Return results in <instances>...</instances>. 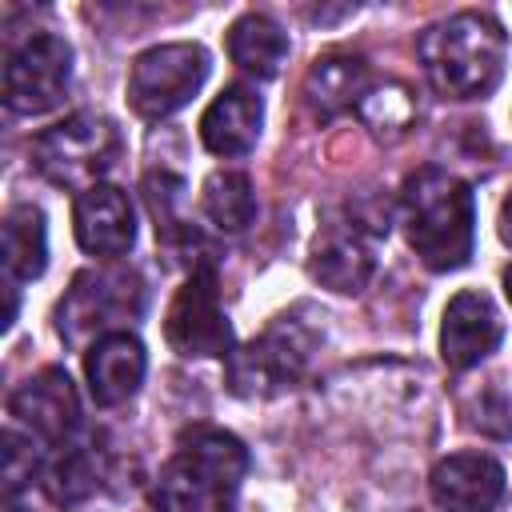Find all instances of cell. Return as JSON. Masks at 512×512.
<instances>
[{"instance_id": "6da1fadb", "label": "cell", "mask_w": 512, "mask_h": 512, "mask_svg": "<svg viewBox=\"0 0 512 512\" xmlns=\"http://www.w3.org/2000/svg\"><path fill=\"white\" fill-rule=\"evenodd\" d=\"M396 216L408 248L432 272H456L468 264L476 244V200L472 188L448 168L424 164L400 184Z\"/></svg>"}, {"instance_id": "7a4b0ae2", "label": "cell", "mask_w": 512, "mask_h": 512, "mask_svg": "<svg viewBox=\"0 0 512 512\" xmlns=\"http://www.w3.org/2000/svg\"><path fill=\"white\" fill-rule=\"evenodd\" d=\"M248 472L244 444L212 424H196L180 436L176 452L152 484L156 512H232Z\"/></svg>"}, {"instance_id": "3957f363", "label": "cell", "mask_w": 512, "mask_h": 512, "mask_svg": "<svg viewBox=\"0 0 512 512\" xmlns=\"http://www.w3.org/2000/svg\"><path fill=\"white\" fill-rule=\"evenodd\" d=\"M504 28L488 12H456L424 28L416 52L432 88L448 100H480L504 76Z\"/></svg>"}, {"instance_id": "277c9868", "label": "cell", "mask_w": 512, "mask_h": 512, "mask_svg": "<svg viewBox=\"0 0 512 512\" xmlns=\"http://www.w3.org/2000/svg\"><path fill=\"white\" fill-rule=\"evenodd\" d=\"M116 156H120V128L96 112L64 116L60 124L44 128L32 140L36 172L56 188H72L76 196L104 184L100 176L116 164Z\"/></svg>"}, {"instance_id": "5b68a950", "label": "cell", "mask_w": 512, "mask_h": 512, "mask_svg": "<svg viewBox=\"0 0 512 512\" xmlns=\"http://www.w3.org/2000/svg\"><path fill=\"white\" fill-rule=\"evenodd\" d=\"M316 340L320 332L308 320H300V312L276 316L256 340L228 352V388L244 400H264L292 388L304 376Z\"/></svg>"}, {"instance_id": "8992f818", "label": "cell", "mask_w": 512, "mask_h": 512, "mask_svg": "<svg viewBox=\"0 0 512 512\" xmlns=\"http://www.w3.org/2000/svg\"><path fill=\"white\" fill-rule=\"evenodd\" d=\"M144 312V284L132 268H88L72 280L56 308V332L64 344L100 340L108 332H124V320Z\"/></svg>"}, {"instance_id": "52a82bcc", "label": "cell", "mask_w": 512, "mask_h": 512, "mask_svg": "<svg viewBox=\"0 0 512 512\" xmlns=\"http://www.w3.org/2000/svg\"><path fill=\"white\" fill-rule=\"evenodd\" d=\"M208 52L192 40L176 44H156L132 60L128 72V104L144 120H164L180 112L208 80Z\"/></svg>"}, {"instance_id": "ba28073f", "label": "cell", "mask_w": 512, "mask_h": 512, "mask_svg": "<svg viewBox=\"0 0 512 512\" xmlns=\"http://www.w3.org/2000/svg\"><path fill=\"white\" fill-rule=\"evenodd\" d=\"M388 236V216L348 208L316 232L308 272L332 292H364L376 272V248Z\"/></svg>"}, {"instance_id": "9c48e42d", "label": "cell", "mask_w": 512, "mask_h": 512, "mask_svg": "<svg viewBox=\"0 0 512 512\" xmlns=\"http://www.w3.org/2000/svg\"><path fill=\"white\" fill-rule=\"evenodd\" d=\"M164 340L180 356H224L232 352V324L220 308L216 268L212 260H196L188 280L176 288L168 316H164Z\"/></svg>"}, {"instance_id": "30bf717a", "label": "cell", "mask_w": 512, "mask_h": 512, "mask_svg": "<svg viewBox=\"0 0 512 512\" xmlns=\"http://www.w3.org/2000/svg\"><path fill=\"white\" fill-rule=\"evenodd\" d=\"M72 84V44L56 32H36L8 52L4 64V104L16 116L52 112Z\"/></svg>"}, {"instance_id": "8fae6325", "label": "cell", "mask_w": 512, "mask_h": 512, "mask_svg": "<svg viewBox=\"0 0 512 512\" xmlns=\"http://www.w3.org/2000/svg\"><path fill=\"white\" fill-rule=\"evenodd\" d=\"M8 412L44 448H64L80 428V400L64 368H40L36 376H28L8 396Z\"/></svg>"}, {"instance_id": "7c38bea8", "label": "cell", "mask_w": 512, "mask_h": 512, "mask_svg": "<svg viewBox=\"0 0 512 512\" xmlns=\"http://www.w3.org/2000/svg\"><path fill=\"white\" fill-rule=\"evenodd\" d=\"M504 340V320L492 304L488 292H456L444 308V324H440V356L452 372H464L472 364H480L484 356H492Z\"/></svg>"}, {"instance_id": "4fadbf2b", "label": "cell", "mask_w": 512, "mask_h": 512, "mask_svg": "<svg viewBox=\"0 0 512 512\" xmlns=\"http://www.w3.org/2000/svg\"><path fill=\"white\" fill-rule=\"evenodd\" d=\"M72 232L88 256H104V260L124 256L136 240V212L128 192L116 184H96L80 192L72 208Z\"/></svg>"}, {"instance_id": "5bb4252c", "label": "cell", "mask_w": 512, "mask_h": 512, "mask_svg": "<svg viewBox=\"0 0 512 512\" xmlns=\"http://www.w3.org/2000/svg\"><path fill=\"white\" fill-rule=\"evenodd\" d=\"M504 480L500 460L484 452H456L432 468L428 492L444 512H492L504 496Z\"/></svg>"}, {"instance_id": "9a60e30c", "label": "cell", "mask_w": 512, "mask_h": 512, "mask_svg": "<svg viewBox=\"0 0 512 512\" xmlns=\"http://www.w3.org/2000/svg\"><path fill=\"white\" fill-rule=\"evenodd\" d=\"M144 372H148V352L140 344L136 332H108L100 340L88 344L84 352V376H88V392L100 408H112V404H124L140 384H144Z\"/></svg>"}, {"instance_id": "2e32d148", "label": "cell", "mask_w": 512, "mask_h": 512, "mask_svg": "<svg viewBox=\"0 0 512 512\" xmlns=\"http://www.w3.org/2000/svg\"><path fill=\"white\" fill-rule=\"evenodd\" d=\"M264 124V100L248 84H228L200 116V140L212 156H244L256 148Z\"/></svg>"}, {"instance_id": "e0dca14e", "label": "cell", "mask_w": 512, "mask_h": 512, "mask_svg": "<svg viewBox=\"0 0 512 512\" xmlns=\"http://www.w3.org/2000/svg\"><path fill=\"white\" fill-rule=\"evenodd\" d=\"M368 88H372L368 60L364 56H352V52H328L304 76L308 108L316 116H324V120H332V116H340L348 108H360V100L368 96Z\"/></svg>"}, {"instance_id": "ac0fdd59", "label": "cell", "mask_w": 512, "mask_h": 512, "mask_svg": "<svg viewBox=\"0 0 512 512\" xmlns=\"http://www.w3.org/2000/svg\"><path fill=\"white\" fill-rule=\"evenodd\" d=\"M228 56L240 72L256 80H272L288 56V36L272 16L248 12L228 28Z\"/></svg>"}, {"instance_id": "d6986e66", "label": "cell", "mask_w": 512, "mask_h": 512, "mask_svg": "<svg viewBox=\"0 0 512 512\" xmlns=\"http://www.w3.org/2000/svg\"><path fill=\"white\" fill-rule=\"evenodd\" d=\"M4 268L8 280H36L48 268V228L36 204H16L4 216Z\"/></svg>"}, {"instance_id": "ffe728a7", "label": "cell", "mask_w": 512, "mask_h": 512, "mask_svg": "<svg viewBox=\"0 0 512 512\" xmlns=\"http://www.w3.org/2000/svg\"><path fill=\"white\" fill-rule=\"evenodd\" d=\"M200 208L204 216L220 228V232H244L252 220H256V192H252V180L244 172H232V168H220L204 180V192H200Z\"/></svg>"}, {"instance_id": "44dd1931", "label": "cell", "mask_w": 512, "mask_h": 512, "mask_svg": "<svg viewBox=\"0 0 512 512\" xmlns=\"http://www.w3.org/2000/svg\"><path fill=\"white\" fill-rule=\"evenodd\" d=\"M360 120L372 128V136L380 140H400L408 132V124L416 120V100L412 88L400 80H388L380 88H368V96L360 100Z\"/></svg>"}, {"instance_id": "7402d4cb", "label": "cell", "mask_w": 512, "mask_h": 512, "mask_svg": "<svg viewBox=\"0 0 512 512\" xmlns=\"http://www.w3.org/2000/svg\"><path fill=\"white\" fill-rule=\"evenodd\" d=\"M144 200H148V212H152V220H156V236H160L164 244L192 240V224L180 216L184 184H180L172 172H148V176H144Z\"/></svg>"}, {"instance_id": "603a6c76", "label": "cell", "mask_w": 512, "mask_h": 512, "mask_svg": "<svg viewBox=\"0 0 512 512\" xmlns=\"http://www.w3.org/2000/svg\"><path fill=\"white\" fill-rule=\"evenodd\" d=\"M52 480H56L60 500H80V496H88V492L96 488V480H100L96 452H92V448H72V452H64V456L56 460V468H52Z\"/></svg>"}, {"instance_id": "cb8c5ba5", "label": "cell", "mask_w": 512, "mask_h": 512, "mask_svg": "<svg viewBox=\"0 0 512 512\" xmlns=\"http://www.w3.org/2000/svg\"><path fill=\"white\" fill-rule=\"evenodd\" d=\"M4 512H40V508L32 504V488H12V492H4Z\"/></svg>"}, {"instance_id": "d4e9b609", "label": "cell", "mask_w": 512, "mask_h": 512, "mask_svg": "<svg viewBox=\"0 0 512 512\" xmlns=\"http://www.w3.org/2000/svg\"><path fill=\"white\" fill-rule=\"evenodd\" d=\"M500 240L512 248V192H508L504 204H500Z\"/></svg>"}, {"instance_id": "484cf974", "label": "cell", "mask_w": 512, "mask_h": 512, "mask_svg": "<svg viewBox=\"0 0 512 512\" xmlns=\"http://www.w3.org/2000/svg\"><path fill=\"white\" fill-rule=\"evenodd\" d=\"M504 292H508V300H512V268H504Z\"/></svg>"}]
</instances>
